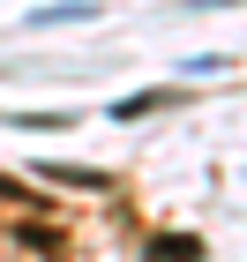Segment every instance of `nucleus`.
<instances>
[{
  "label": "nucleus",
  "mask_w": 247,
  "mask_h": 262,
  "mask_svg": "<svg viewBox=\"0 0 247 262\" xmlns=\"http://www.w3.org/2000/svg\"><path fill=\"white\" fill-rule=\"evenodd\" d=\"M150 255H165V262H187V255H203V240H187V232H165V240H150Z\"/></svg>",
  "instance_id": "f257e3e1"
},
{
  "label": "nucleus",
  "mask_w": 247,
  "mask_h": 262,
  "mask_svg": "<svg viewBox=\"0 0 247 262\" xmlns=\"http://www.w3.org/2000/svg\"><path fill=\"white\" fill-rule=\"evenodd\" d=\"M45 180H68V187H105V172H90V165H45Z\"/></svg>",
  "instance_id": "f03ea898"
},
{
  "label": "nucleus",
  "mask_w": 247,
  "mask_h": 262,
  "mask_svg": "<svg viewBox=\"0 0 247 262\" xmlns=\"http://www.w3.org/2000/svg\"><path fill=\"white\" fill-rule=\"evenodd\" d=\"M0 195H8V202H23V180H8V172H0Z\"/></svg>",
  "instance_id": "7ed1b4c3"
},
{
  "label": "nucleus",
  "mask_w": 247,
  "mask_h": 262,
  "mask_svg": "<svg viewBox=\"0 0 247 262\" xmlns=\"http://www.w3.org/2000/svg\"><path fill=\"white\" fill-rule=\"evenodd\" d=\"M195 8H240V0H195Z\"/></svg>",
  "instance_id": "20e7f679"
}]
</instances>
